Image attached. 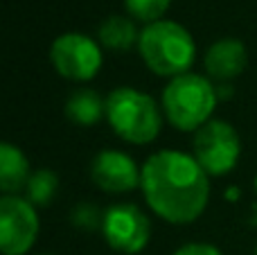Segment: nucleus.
Returning <instances> with one entry per match:
<instances>
[{
  "label": "nucleus",
  "instance_id": "obj_5",
  "mask_svg": "<svg viewBox=\"0 0 257 255\" xmlns=\"http://www.w3.org/2000/svg\"><path fill=\"white\" fill-rule=\"evenodd\" d=\"M241 154L239 134L230 122L210 120L194 131V154L201 167L208 176H223L235 170Z\"/></svg>",
  "mask_w": 257,
  "mask_h": 255
},
{
  "label": "nucleus",
  "instance_id": "obj_9",
  "mask_svg": "<svg viewBox=\"0 0 257 255\" xmlns=\"http://www.w3.org/2000/svg\"><path fill=\"white\" fill-rule=\"evenodd\" d=\"M90 179L99 190L108 194H124L140 188L142 170L128 154L117 149H106L95 156L90 165Z\"/></svg>",
  "mask_w": 257,
  "mask_h": 255
},
{
  "label": "nucleus",
  "instance_id": "obj_3",
  "mask_svg": "<svg viewBox=\"0 0 257 255\" xmlns=\"http://www.w3.org/2000/svg\"><path fill=\"white\" fill-rule=\"evenodd\" d=\"M219 102V93L212 79L194 72H185L163 90V111L169 124L178 131H199L205 122L212 120V111Z\"/></svg>",
  "mask_w": 257,
  "mask_h": 255
},
{
  "label": "nucleus",
  "instance_id": "obj_16",
  "mask_svg": "<svg viewBox=\"0 0 257 255\" xmlns=\"http://www.w3.org/2000/svg\"><path fill=\"white\" fill-rule=\"evenodd\" d=\"M102 217L97 210H95L93 206H79L75 210V224L79 226H88V228H93L95 224H102Z\"/></svg>",
  "mask_w": 257,
  "mask_h": 255
},
{
  "label": "nucleus",
  "instance_id": "obj_4",
  "mask_svg": "<svg viewBox=\"0 0 257 255\" xmlns=\"http://www.w3.org/2000/svg\"><path fill=\"white\" fill-rule=\"evenodd\" d=\"M106 120L122 140L133 145L151 143L163 129V117L156 99L131 86H122L108 93Z\"/></svg>",
  "mask_w": 257,
  "mask_h": 255
},
{
  "label": "nucleus",
  "instance_id": "obj_15",
  "mask_svg": "<svg viewBox=\"0 0 257 255\" xmlns=\"http://www.w3.org/2000/svg\"><path fill=\"white\" fill-rule=\"evenodd\" d=\"M124 5L133 21H140L145 25H149V23H156L165 16L172 0H124Z\"/></svg>",
  "mask_w": 257,
  "mask_h": 255
},
{
  "label": "nucleus",
  "instance_id": "obj_10",
  "mask_svg": "<svg viewBox=\"0 0 257 255\" xmlns=\"http://www.w3.org/2000/svg\"><path fill=\"white\" fill-rule=\"evenodd\" d=\"M246 61H248V54H246V45L241 41L221 39L208 48L203 63L210 79L226 84L244 72Z\"/></svg>",
  "mask_w": 257,
  "mask_h": 255
},
{
  "label": "nucleus",
  "instance_id": "obj_18",
  "mask_svg": "<svg viewBox=\"0 0 257 255\" xmlns=\"http://www.w3.org/2000/svg\"><path fill=\"white\" fill-rule=\"evenodd\" d=\"M255 190H257V176H255Z\"/></svg>",
  "mask_w": 257,
  "mask_h": 255
},
{
  "label": "nucleus",
  "instance_id": "obj_6",
  "mask_svg": "<svg viewBox=\"0 0 257 255\" xmlns=\"http://www.w3.org/2000/svg\"><path fill=\"white\" fill-rule=\"evenodd\" d=\"M50 61L54 70L70 81H88L104 63L102 45L79 32H68L54 39L50 48Z\"/></svg>",
  "mask_w": 257,
  "mask_h": 255
},
{
  "label": "nucleus",
  "instance_id": "obj_1",
  "mask_svg": "<svg viewBox=\"0 0 257 255\" xmlns=\"http://www.w3.org/2000/svg\"><path fill=\"white\" fill-rule=\"evenodd\" d=\"M140 188L149 208L167 224H192L210 201V176L192 154L163 149L142 165Z\"/></svg>",
  "mask_w": 257,
  "mask_h": 255
},
{
  "label": "nucleus",
  "instance_id": "obj_17",
  "mask_svg": "<svg viewBox=\"0 0 257 255\" xmlns=\"http://www.w3.org/2000/svg\"><path fill=\"white\" fill-rule=\"evenodd\" d=\"M174 255H221L217 246L212 244H203V242H192V244H185V246L176 248Z\"/></svg>",
  "mask_w": 257,
  "mask_h": 255
},
{
  "label": "nucleus",
  "instance_id": "obj_13",
  "mask_svg": "<svg viewBox=\"0 0 257 255\" xmlns=\"http://www.w3.org/2000/svg\"><path fill=\"white\" fill-rule=\"evenodd\" d=\"M97 36H99V45H104L108 50H128L133 43H138L140 32H138L133 18L113 14L99 25Z\"/></svg>",
  "mask_w": 257,
  "mask_h": 255
},
{
  "label": "nucleus",
  "instance_id": "obj_8",
  "mask_svg": "<svg viewBox=\"0 0 257 255\" xmlns=\"http://www.w3.org/2000/svg\"><path fill=\"white\" fill-rule=\"evenodd\" d=\"M102 233L108 246L120 253L133 255L147 246L151 224L147 215L133 203H115L102 217Z\"/></svg>",
  "mask_w": 257,
  "mask_h": 255
},
{
  "label": "nucleus",
  "instance_id": "obj_19",
  "mask_svg": "<svg viewBox=\"0 0 257 255\" xmlns=\"http://www.w3.org/2000/svg\"><path fill=\"white\" fill-rule=\"evenodd\" d=\"M255 255H257V248H255Z\"/></svg>",
  "mask_w": 257,
  "mask_h": 255
},
{
  "label": "nucleus",
  "instance_id": "obj_14",
  "mask_svg": "<svg viewBox=\"0 0 257 255\" xmlns=\"http://www.w3.org/2000/svg\"><path fill=\"white\" fill-rule=\"evenodd\" d=\"M57 190H59V179L54 172L36 170V172H32V176H30V181H27L23 192H25L27 201L36 208V206H48V203L54 199Z\"/></svg>",
  "mask_w": 257,
  "mask_h": 255
},
{
  "label": "nucleus",
  "instance_id": "obj_2",
  "mask_svg": "<svg viewBox=\"0 0 257 255\" xmlns=\"http://www.w3.org/2000/svg\"><path fill=\"white\" fill-rule=\"evenodd\" d=\"M138 50L151 72L169 79L190 72L196 59V43L192 34L181 23L167 18L145 25L138 39Z\"/></svg>",
  "mask_w": 257,
  "mask_h": 255
},
{
  "label": "nucleus",
  "instance_id": "obj_7",
  "mask_svg": "<svg viewBox=\"0 0 257 255\" xmlns=\"http://www.w3.org/2000/svg\"><path fill=\"white\" fill-rule=\"evenodd\" d=\"M39 237L36 208L18 194L0 197V253L25 255Z\"/></svg>",
  "mask_w": 257,
  "mask_h": 255
},
{
  "label": "nucleus",
  "instance_id": "obj_12",
  "mask_svg": "<svg viewBox=\"0 0 257 255\" xmlns=\"http://www.w3.org/2000/svg\"><path fill=\"white\" fill-rule=\"evenodd\" d=\"M66 115L75 124L93 126L102 117H106V99H102L95 90H88V88L77 90L66 102Z\"/></svg>",
  "mask_w": 257,
  "mask_h": 255
},
{
  "label": "nucleus",
  "instance_id": "obj_11",
  "mask_svg": "<svg viewBox=\"0 0 257 255\" xmlns=\"http://www.w3.org/2000/svg\"><path fill=\"white\" fill-rule=\"evenodd\" d=\"M32 176L27 156L12 143H0V192L18 194Z\"/></svg>",
  "mask_w": 257,
  "mask_h": 255
}]
</instances>
